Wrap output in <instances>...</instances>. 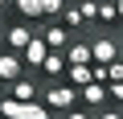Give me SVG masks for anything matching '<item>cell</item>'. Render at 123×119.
I'll list each match as a JSON object with an SVG mask.
<instances>
[{
    "label": "cell",
    "instance_id": "obj_1",
    "mask_svg": "<svg viewBox=\"0 0 123 119\" xmlns=\"http://www.w3.org/2000/svg\"><path fill=\"white\" fill-rule=\"evenodd\" d=\"M41 103L53 111H70V107H82L78 103V86H70V82H62V78H49L45 82V90H41Z\"/></svg>",
    "mask_w": 123,
    "mask_h": 119
},
{
    "label": "cell",
    "instance_id": "obj_2",
    "mask_svg": "<svg viewBox=\"0 0 123 119\" xmlns=\"http://www.w3.org/2000/svg\"><path fill=\"white\" fill-rule=\"evenodd\" d=\"M0 119H53V111L41 99L37 103H21V99L4 94V99H0Z\"/></svg>",
    "mask_w": 123,
    "mask_h": 119
},
{
    "label": "cell",
    "instance_id": "obj_3",
    "mask_svg": "<svg viewBox=\"0 0 123 119\" xmlns=\"http://www.w3.org/2000/svg\"><path fill=\"white\" fill-rule=\"evenodd\" d=\"M8 94H12V99H21V103H37V99H41V86H37V82H33V74L25 70L17 82H8Z\"/></svg>",
    "mask_w": 123,
    "mask_h": 119
},
{
    "label": "cell",
    "instance_id": "obj_4",
    "mask_svg": "<svg viewBox=\"0 0 123 119\" xmlns=\"http://www.w3.org/2000/svg\"><path fill=\"white\" fill-rule=\"evenodd\" d=\"M33 37H37V33H33V29H29L25 21H21V25H8V29H4V45H8L12 53H25V45H29Z\"/></svg>",
    "mask_w": 123,
    "mask_h": 119
},
{
    "label": "cell",
    "instance_id": "obj_5",
    "mask_svg": "<svg viewBox=\"0 0 123 119\" xmlns=\"http://www.w3.org/2000/svg\"><path fill=\"white\" fill-rule=\"evenodd\" d=\"M21 74H25V57L12 53V49H4L0 53V82H17Z\"/></svg>",
    "mask_w": 123,
    "mask_h": 119
},
{
    "label": "cell",
    "instance_id": "obj_6",
    "mask_svg": "<svg viewBox=\"0 0 123 119\" xmlns=\"http://www.w3.org/2000/svg\"><path fill=\"white\" fill-rule=\"evenodd\" d=\"M78 103H82V107H107V103H111L107 82H86V86L78 90Z\"/></svg>",
    "mask_w": 123,
    "mask_h": 119
},
{
    "label": "cell",
    "instance_id": "obj_7",
    "mask_svg": "<svg viewBox=\"0 0 123 119\" xmlns=\"http://www.w3.org/2000/svg\"><path fill=\"white\" fill-rule=\"evenodd\" d=\"M41 37H45V45H49V49H66V45L74 41V37H70V29L62 25V21H49V25L41 29Z\"/></svg>",
    "mask_w": 123,
    "mask_h": 119
},
{
    "label": "cell",
    "instance_id": "obj_8",
    "mask_svg": "<svg viewBox=\"0 0 123 119\" xmlns=\"http://www.w3.org/2000/svg\"><path fill=\"white\" fill-rule=\"evenodd\" d=\"M90 57H94L98 66L115 62V57H119V45H115V37H94V41H90Z\"/></svg>",
    "mask_w": 123,
    "mask_h": 119
},
{
    "label": "cell",
    "instance_id": "obj_9",
    "mask_svg": "<svg viewBox=\"0 0 123 119\" xmlns=\"http://www.w3.org/2000/svg\"><path fill=\"white\" fill-rule=\"evenodd\" d=\"M45 53H49V45H45V37L37 33V37H33V41L25 45V53H21V57H25V70H41V62H45Z\"/></svg>",
    "mask_w": 123,
    "mask_h": 119
},
{
    "label": "cell",
    "instance_id": "obj_10",
    "mask_svg": "<svg viewBox=\"0 0 123 119\" xmlns=\"http://www.w3.org/2000/svg\"><path fill=\"white\" fill-rule=\"evenodd\" d=\"M41 74H49V78H62V74H66V49H49L45 62H41Z\"/></svg>",
    "mask_w": 123,
    "mask_h": 119
},
{
    "label": "cell",
    "instance_id": "obj_11",
    "mask_svg": "<svg viewBox=\"0 0 123 119\" xmlns=\"http://www.w3.org/2000/svg\"><path fill=\"white\" fill-rule=\"evenodd\" d=\"M78 62H94V57H90V41H70L66 45V66H78Z\"/></svg>",
    "mask_w": 123,
    "mask_h": 119
},
{
    "label": "cell",
    "instance_id": "obj_12",
    "mask_svg": "<svg viewBox=\"0 0 123 119\" xmlns=\"http://www.w3.org/2000/svg\"><path fill=\"white\" fill-rule=\"evenodd\" d=\"M12 13L21 17V21H41L45 13H41V0H12Z\"/></svg>",
    "mask_w": 123,
    "mask_h": 119
},
{
    "label": "cell",
    "instance_id": "obj_13",
    "mask_svg": "<svg viewBox=\"0 0 123 119\" xmlns=\"http://www.w3.org/2000/svg\"><path fill=\"white\" fill-rule=\"evenodd\" d=\"M94 21H98V25H119L115 0H94Z\"/></svg>",
    "mask_w": 123,
    "mask_h": 119
},
{
    "label": "cell",
    "instance_id": "obj_14",
    "mask_svg": "<svg viewBox=\"0 0 123 119\" xmlns=\"http://www.w3.org/2000/svg\"><path fill=\"white\" fill-rule=\"evenodd\" d=\"M57 21H62V25H66L70 33L86 25V17H82V8H78V4H66V8H62V17H57Z\"/></svg>",
    "mask_w": 123,
    "mask_h": 119
},
{
    "label": "cell",
    "instance_id": "obj_15",
    "mask_svg": "<svg viewBox=\"0 0 123 119\" xmlns=\"http://www.w3.org/2000/svg\"><path fill=\"white\" fill-rule=\"evenodd\" d=\"M62 8H66V0H41V13H45V21H57V17H62Z\"/></svg>",
    "mask_w": 123,
    "mask_h": 119
},
{
    "label": "cell",
    "instance_id": "obj_16",
    "mask_svg": "<svg viewBox=\"0 0 123 119\" xmlns=\"http://www.w3.org/2000/svg\"><path fill=\"white\" fill-rule=\"evenodd\" d=\"M103 74H107V82H123V57L107 62V66H103Z\"/></svg>",
    "mask_w": 123,
    "mask_h": 119
},
{
    "label": "cell",
    "instance_id": "obj_17",
    "mask_svg": "<svg viewBox=\"0 0 123 119\" xmlns=\"http://www.w3.org/2000/svg\"><path fill=\"white\" fill-rule=\"evenodd\" d=\"M107 94H111V103H123V82H107Z\"/></svg>",
    "mask_w": 123,
    "mask_h": 119
},
{
    "label": "cell",
    "instance_id": "obj_18",
    "mask_svg": "<svg viewBox=\"0 0 123 119\" xmlns=\"http://www.w3.org/2000/svg\"><path fill=\"white\" fill-rule=\"evenodd\" d=\"M98 119H123V111H115V107H103V111H98Z\"/></svg>",
    "mask_w": 123,
    "mask_h": 119
},
{
    "label": "cell",
    "instance_id": "obj_19",
    "mask_svg": "<svg viewBox=\"0 0 123 119\" xmlns=\"http://www.w3.org/2000/svg\"><path fill=\"white\" fill-rule=\"evenodd\" d=\"M66 119H90V115H86L82 107H70V111H66Z\"/></svg>",
    "mask_w": 123,
    "mask_h": 119
},
{
    "label": "cell",
    "instance_id": "obj_20",
    "mask_svg": "<svg viewBox=\"0 0 123 119\" xmlns=\"http://www.w3.org/2000/svg\"><path fill=\"white\" fill-rule=\"evenodd\" d=\"M115 8H119V25H123V0H115Z\"/></svg>",
    "mask_w": 123,
    "mask_h": 119
},
{
    "label": "cell",
    "instance_id": "obj_21",
    "mask_svg": "<svg viewBox=\"0 0 123 119\" xmlns=\"http://www.w3.org/2000/svg\"><path fill=\"white\" fill-rule=\"evenodd\" d=\"M4 94H8V82H0V99H4Z\"/></svg>",
    "mask_w": 123,
    "mask_h": 119
},
{
    "label": "cell",
    "instance_id": "obj_22",
    "mask_svg": "<svg viewBox=\"0 0 123 119\" xmlns=\"http://www.w3.org/2000/svg\"><path fill=\"white\" fill-rule=\"evenodd\" d=\"M4 4H12V0H0V8H4Z\"/></svg>",
    "mask_w": 123,
    "mask_h": 119
},
{
    "label": "cell",
    "instance_id": "obj_23",
    "mask_svg": "<svg viewBox=\"0 0 123 119\" xmlns=\"http://www.w3.org/2000/svg\"><path fill=\"white\" fill-rule=\"evenodd\" d=\"M66 4H82V0H66Z\"/></svg>",
    "mask_w": 123,
    "mask_h": 119
}]
</instances>
